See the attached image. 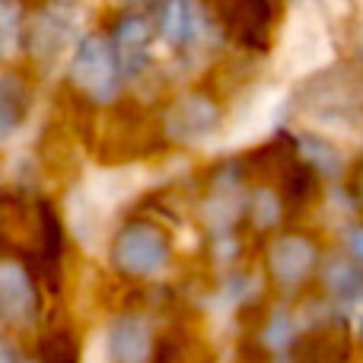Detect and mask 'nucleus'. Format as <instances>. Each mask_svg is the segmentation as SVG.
<instances>
[{"label": "nucleus", "mask_w": 363, "mask_h": 363, "mask_svg": "<svg viewBox=\"0 0 363 363\" xmlns=\"http://www.w3.org/2000/svg\"><path fill=\"white\" fill-rule=\"evenodd\" d=\"M70 80L77 83V89H83L86 96L99 102H108L118 93V64L115 55L99 35H86L77 45L74 64H70Z\"/></svg>", "instance_id": "obj_1"}, {"label": "nucleus", "mask_w": 363, "mask_h": 363, "mask_svg": "<svg viewBox=\"0 0 363 363\" xmlns=\"http://www.w3.org/2000/svg\"><path fill=\"white\" fill-rule=\"evenodd\" d=\"M112 258L128 274H157L169 264V242L150 223H134L115 239Z\"/></svg>", "instance_id": "obj_2"}, {"label": "nucleus", "mask_w": 363, "mask_h": 363, "mask_svg": "<svg viewBox=\"0 0 363 363\" xmlns=\"http://www.w3.org/2000/svg\"><path fill=\"white\" fill-rule=\"evenodd\" d=\"M328 55L325 29L313 13H296L290 19L287 32H284V57H287L290 70H306L322 64Z\"/></svg>", "instance_id": "obj_3"}, {"label": "nucleus", "mask_w": 363, "mask_h": 363, "mask_svg": "<svg viewBox=\"0 0 363 363\" xmlns=\"http://www.w3.org/2000/svg\"><path fill=\"white\" fill-rule=\"evenodd\" d=\"M35 287H32V277L26 268L6 262L0 271V309L10 322H32L35 319Z\"/></svg>", "instance_id": "obj_4"}, {"label": "nucleus", "mask_w": 363, "mask_h": 363, "mask_svg": "<svg viewBox=\"0 0 363 363\" xmlns=\"http://www.w3.org/2000/svg\"><path fill=\"white\" fill-rule=\"evenodd\" d=\"M217 121H220V115L211 102L201 99V96H188V99H182L172 108L169 131H172V138L185 140V144H198V140L211 138L217 131Z\"/></svg>", "instance_id": "obj_5"}, {"label": "nucleus", "mask_w": 363, "mask_h": 363, "mask_svg": "<svg viewBox=\"0 0 363 363\" xmlns=\"http://www.w3.org/2000/svg\"><path fill=\"white\" fill-rule=\"evenodd\" d=\"M268 262H271V271L281 284L294 287L300 284L303 277L313 271L315 264V249L309 239H300V236H287V239H277L268 252Z\"/></svg>", "instance_id": "obj_6"}, {"label": "nucleus", "mask_w": 363, "mask_h": 363, "mask_svg": "<svg viewBox=\"0 0 363 363\" xmlns=\"http://www.w3.org/2000/svg\"><path fill=\"white\" fill-rule=\"evenodd\" d=\"M108 354L115 363H147L153 354V338L144 319L125 315L108 328Z\"/></svg>", "instance_id": "obj_7"}, {"label": "nucleus", "mask_w": 363, "mask_h": 363, "mask_svg": "<svg viewBox=\"0 0 363 363\" xmlns=\"http://www.w3.org/2000/svg\"><path fill=\"white\" fill-rule=\"evenodd\" d=\"M226 23L242 45L264 48L271 29V0H233Z\"/></svg>", "instance_id": "obj_8"}, {"label": "nucleus", "mask_w": 363, "mask_h": 363, "mask_svg": "<svg viewBox=\"0 0 363 363\" xmlns=\"http://www.w3.org/2000/svg\"><path fill=\"white\" fill-rule=\"evenodd\" d=\"M351 354V341L341 325H325L300 338L294 363H345Z\"/></svg>", "instance_id": "obj_9"}, {"label": "nucleus", "mask_w": 363, "mask_h": 363, "mask_svg": "<svg viewBox=\"0 0 363 363\" xmlns=\"http://www.w3.org/2000/svg\"><path fill=\"white\" fill-rule=\"evenodd\" d=\"M61 252H64V230H61V220H57V211L48 201H38V249L29 258L38 264V271L45 274L48 284H51V274L57 277Z\"/></svg>", "instance_id": "obj_10"}, {"label": "nucleus", "mask_w": 363, "mask_h": 363, "mask_svg": "<svg viewBox=\"0 0 363 363\" xmlns=\"http://www.w3.org/2000/svg\"><path fill=\"white\" fill-rule=\"evenodd\" d=\"M163 35L172 45H188L198 35V13L191 0H169L163 10Z\"/></svg>", "instance_id": "obj_11"}, {"label": "nucleus", "mask_w": 363, "mask_h": 363, "mask_svg": "<svg viewBox=\"0 0 363 363\" xmlns=\"http://www.w3.org/2000/svg\"><path fill=\"white\" fill-rule=\"evenodd\" d=\"M38 363H80V345L70 328H51L38 338Z\"/></svg>", "instance_id": "obj_12"}, {"label": "nucleus", "mask_w": 363, "mask_h": 363, "mask_svg": "<svg viewBox=\"0 0 363 363\" xmlns=\"http://www.w3.org/2000/svg\"><path fill=\"white\" fill-rule=\"evenodd\" d=\"M315 194V166L313 163H294L284 176V204L300 211L303 204H309V198Z\"/></svg>", "instance_id": "obj_13"}, {"label": "nucleus", "mask_w": 363, "mask_h": 363, "mask_svg": "<svg viewBox=\"0 0 363 363\" xmlns=\"http://www.w3.org/2000/svg\"><path fill=\"white\" fill-rule=\"evenodd\" d=\"M147 38H150V26H147L144 19H138V16L125 19V23L118 26V32H115V42H118V48L125 51L128 61H134V67H131V70H138V67H140V61H144Z\"/></svg>", "instance_id": "obj_14"}, {"label": "nucleus", "mask_w": 363, "mask_h": 363, "mask_svg": "<svg viewBox=\"0 0 363 363\" xmlns=\"http://www.w3.org/2000/svg\"><path fill=\"white\" fill-rule=\"evenodd\" d=\"M300 150L306 157V163H313L315 169L328 172V176H341L345 172V157L332 147V140H322V138H303L300 140Z\"/></svg>", "instance_id": "obj_15"}, {"label": "nucleus", "mask_w": 363, "mask_h": 363, "mask_svg": "<svg viewBox=\"0 0 363 363\" xmlns=\"http://www.w3.org/2000/svg\"><path fill=\"white\" fill-rule=\"evenodd\" d=\"M26 115V89L19 86L16 77H4V89H0V118H4V138H10L13 128Z\"/></svg>", "instance_id": "obj_16"}, {"label": "nucleus", "mask_w": 363, "mask_h": 363, "mask_svg": "<svg viewBox=\"0 0 363 363\" xmlns=\"http://www.w3.org/2000/svg\"><path fill=\"white\" fill-rule=\"evenodd\" d=\"M325 284L341 300H357V296H363V271L354 268V264L335 262L332 268L325 271Z\"/></svg>", "instance_id": "obj_17"}, {"label": "nucleus", "mask_w": 363, "mask_h": 363, "mask_svg": "<svg viewBox=\"0 0 363 363\" xmlns=\"http://www.w3.org/2000/svg\"><path fill=\"white\" fill-rule=\"evenodd\" d=\"M252 211H255L258 223H274V220L281 217V198H277L274 191H268V188H262V191L255 194V204H252Z\"/></svg>", "instance_id": "obj_18"}, {"label": "nucleus", "mask_w": 363, "mask_h": 363, "mask_svg": "<svg viewBox=\"0 0 363 363\" xmlns=\"http://www.w3.org/2000/svg\"><path fill=\"white\" fill-rule=\"evenodd\" d=\"M290 341H294V322H290V315H277L268 325V332H264V345L284 347V345H290Z\"/></svg>", "instance_id": "obj_19"}, {"label": "nucleus", "mask_w": 363, "mask_h": 363, "mask_svg": "<svg viewBox=\"0 0 363 363\" xmlns=\"http://www.w3.org/2000/svg\"><path fill=\"white\" fill-rule=\"evenodd\" d=\"M13 42H16V6L6 0L4 4V45H6V55L13 51Z\"/></svg>", "instance_id": "obj_20"}, {"label": "nucleus", "mask_w": 363, "mask_h": 363, "mask_svg": "<svg viewBox=\"0 0 363 363\" xmlns=\"http://www.w3.org/2000/svg\"><path fill=\"white\" fill-rule=\"evenodd\" d=\"M351 249H354V255H357L360 262H363V230H357V233L351 236Z\"/></svg>", "instance_id": "obj_21"}, {"label": "nucleus", "mask_w": 363, "mask_h": 363, "mask_svg": "<svg viewBox=\"0 0 363 363\" xmlns=\"http://www.w3.org/2000/svg\"><path fill=\"white\" fill-rule=\"evenodd\" d=\"M360 338H363V319H360Z\"/></svg>", "instance_id": "obj_22"}, {"label": "nucleus", "mask_w": 363, "mask_h": 363, "mask_svg": "<svg viewBox=\"0 0 363 363\" xmlns=\"http://www.w3.org/2000/svg\"><path fill=\"white\" fill-rule=\"evenodd\" d=\"M360 191H363V182H360Z\"/></svg>", "instance_id": "obj_23"}]
</instances>
